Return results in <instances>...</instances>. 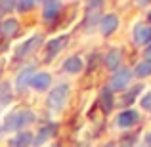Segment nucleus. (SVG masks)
Masks as SVG:
<instances>
[{"mask_svg":"<svg viewBox=\"0 0 151 147\" xmlns=\"http://www.w3.org/2000/svg\"><path fill=\"white\" fill-rule=\"evenodd\" d=\"M100 107H101L103 113H111L115 107V96L107 86L101 88V92H100Z\"/></svg>","mask_w":151,"mask_h":147,"instance_id":"obj_18","label":"nucleus"},{"mask_svg":"<svg viewBox=\"0 0 151 147\" xmlns=\"http://www.w3.org/2000/svg\"><path fill=\"white\" fill-rule=\"evenodd\" d=\"M138 122H140V113H138L136 109H130V107L122 109L121 113L117 115V118H115V126H117V128H121V130L134 128Z\"/></svg>","mask_w":151,"mask_h":147,"instance_id":"obj_10","label":"nucleus"},{"mask_svg":"<svg viewBox=\"0 0 151 147\" xmlns=\"http://www.w3.org/2000/svg\"><path fill=\"white\" fill-rule=\"evenodd\" d=\"M17 10V0H0V15L14 14Z\"/></svg>","mask_w":151,"mask_h":147,"instance_id":"obj_22","label":"nucleus"},{"mask_svg":"<svg viewBox=\"0 0 151 147\" xmlns=\"http://www.w3.org/2000/svg\"><path fill=\"white\" fill-rule=\"evenodd\" d=\"M0 78H2V67H0Z\"/></svg>","mask_w":151,"mask_h":147,"instance_id":"obj_32","label":"nucleus"},{"mask_svg":"<svg viewBox=\"0 0 151 147\" xmlns=\"http://www.w3.org/2000/svg\"><path fill=\"white\" fill-rule=\"evenodd\" d=\"M55 136H58V124L55 122H46V124L38 126V130L35 132L33 147H42V145L50 143Z\"/></svg>","mask_w":151,"mask_h":147,"instance_id":"obj_8","label":"nucleus"},{"mask_svg":"<svg viewBox=\"0 0 151 147\" xmlns=\"http://www.w3.org/2000/svg\"><path fill=\"white\" fill-rule=\"evenodd\" d=\"M122 61H124V54H122L121 48H109L107 50V54L103 55V65H105V69L109 71H119L122 67Z\"/></svg>","mask_w":151,"mask_h":147,"instance_id":"obj_14","label":"nucleus"},{"mask_svg":"<svg viewBox=\"0 0 151 147\" xmlns=\"http://www.w3.org/2000/svg\"><path fill=\"white\" fill-rule=\"evenodd\" d=\"M33 138H35L33 130H21V132L12 134L8 138L6 145L8 147H33Z\"/></svg>","mask_w":151,"mask_h":147,"instance_id":"obj_15","label":"nucleus"},{"mask_svg":"<svg viewBox=\"0 0 151 147\" xmlns=\"http://www.w3.org/2000/svg\"><path fill=\"white\" fill-rule=\"evenodd\" d=\"M149 2H151V0H138V6H142V8H144V6H147Z\"/></svg>","mask_w":151,"mask_h":147,"instance_id":"obj_28","label":"nucleus"},{"mask_svg":"<svg viewBox=\"0 0 151 147\" xmlns=\"http://www.w3.org/2000/svg\"><path fill=\"white\" fill-rule=\"evenodd\" d=\"M37 120H38V117L33 109H29V107H15V109L8 111L4 115V118L0 120V126H2V132L15 134V132H21V130H29V126H33Z\"/></svg>","mask_w":151,"mask_h":147,"instance_id":"obj_1","label":"nucleus"},{"mask_svg":"<svg viewBox=\"0 0 151 147\" xmlns=\"http://www.w3.org/2000/svg\"><path fill=\"white\" fill-rule=\"evenodd\" d=\"M101 147H117L115 143H105V145H101Z\"/></svg>","mask_w":151,"mask_h":147,"instance_id":"obj_30","label":"nucleus"},{"mask_svg":"<svg viewBox=\"0 0 151 147\" xmlns=\"http://www.w3.org/2000/svg\"><path fill=\"white\" fill-rule=\"evenodd\" d=\"M144 59H149V61H151V44H147L144 48Z\"/></svg>","mask_w":151,"mask_h":147,"instance_id":"obj_27","label":"nucleus"},{"mask_svg":"<svg viewBox=\"0 0 151 147\" xmlns=\"http://www.w3.org/2000/svg\"><path fill=\"white\" fill-rule=\"evenodd\" d=\"M52 86H54V75L50 71H37L33 75V78H31L29 90H33L37 94H44V92H48Z\"/></svg>","mask_w":151,"mask_h":147,"instance_id":"obj_7","label":"nucleus"},{"mask_svg":"<svg viewBox=\"0 0 151 147\" xmlns=\"http://www.w3.org/2000/svg\"><path fill=\"white\" fill-rule=\"evenodd\" d=\"M69 98H71V84L69 82H58L48 90L46 109L50 113H61L69 103Z\"/></svg>","mask_w":151,"mask_h":147,"instance_id":"obj_2","label":"nucleus"},{"mask_svg":"<svg viewBox=\"0 0 151 147\" xmlns=\"http://www.w3.org/2000/svg\"><path fill=\"white\" fill-rule=\"evenodd\" d=\"M136 140H138V136H136V134L124 136V138H122V140L117 143V147H134V145H136Z\"/></svg>","mask_w":151,"mask_h":147,"instance_id":"obj_25","label":"nucleus"},{"mask_svg":"<svg viewBox=\"0 0 151 147\" xmlns=\"http://www.w3.org/2000/svg\"><path fill=\"white\" fill-rule=\"evenodd\" d=\"M37 0H17V11L19 14H27V11L35 10Z\"/></svg>","mask_w":151,"mask_h":147,"instance_id":"obj_23","label":"nucleus"},{"mask_svg":"<svg viewBox=\"0 0 151 147\" xmlns=\"http://www.w3.org/2000/svg\"><path fill=\"white\" fill-rule=\"evenodd\" d=\"M37 67L33 65V63H29V65H25V67H21V69L15 73V77H14V90H15V94H25L27 90H29V86H31V78H33V75L37 73Z\"/></svg>","mask_w":151,"mask_h":147,"instance_id":"obj_6","label":"nucleus"},{"mask_svg":"<svg viewBox=\"0 0 151 147\" xmlns=\"http://www.w3.org/2000/svg\"><path fill=\"white\" fill-rule=\"evenodd\" d=\"M142 90H144V86H142V84L132 86V88H130L128 92H124V96H122V103H124L126 107H128V105H132V103L138 99V96H140V92H142Z\"/></svg>","mask_w":151,"mask_h":147,"instance_id":"obj_21","label":"nucleus"},{"mask_svg":"<svg viewBox=\"0 0 151 147\" xmlns=\"http://www.w3.org/2000/svg\"><path fill=\"white\" fill-rule=\"evenodd\" d=\"M14 96H15V90H14V84L10 80H2L0 82V105L6 107L14 101Z\"/></svg>","mask_w":151,"mask_h":147,"instance_id":"obj_17","label":"nucleus"},{"mask_svg":"<svg viewBox=\"0 0 151 147\" xmlns=\"http://www.w3.org/2000/svg\"><path fill=\"white\" fill-rule=\"evenodd\" d=\"M147 23H149V25H151V10L147 11Z\"/></svg>","mask_w":151,"mask_h":147,"instance_id":"obj_29","label":"nucleus"},{"mask_svg":"<svg viewBox=\"0 0 151 147\" xmlns=\"http://www.w3.org/2000/svg\"><path fill=\"white\" fill-rule=\"evenodd\" d=\"M119 25H121V19H119L117 14H113V11H109V14L101 15L100 23H98V29H100V34L101 37H111V34L117 33Z\"/></svg>","mask_w":151,"mask_h":147,"instance_id":"obj_11","label":"nucleus"},{"mask_svg":"<svg viewBox=\"0 0 151 147\" xmlns=\"http://www.w3.org/2000/svg\"><path fill=\"white\" fill-rule=\"evenodd\" d=\"M132 69H128V67H121L119 71H115L113 75H111L109 82H107V88L111 90V92H124L126 88L130 86V82H132Z\"/></svg>","mask_w":151,"mask_h":147,"instance_id":"obj_4","label":"nucleus"},{"mask_svg":"<svg viewBox=\"0 0 151 147\" xmlns=\"http://www.w3.org/2000/svg\"><path fill=\"white\" fill-rule=\"evenodd\" d=\"M84 67H86V63H84V59H82V55L73 54V55H67V57L63 59V63H61V73L75 77V75H81L82 71H84Z\"/></svg>","mask_w":151,"mask_h":147,"instance_id":"obj_13","label":"nucleus"},{"mask_svg":"<svg viewBox=\"0 0 151 147\" xmlns=\"http://www.w3.org/2000/svg\"><path fill=\"white\" fill-rule=\"evenodd\" d=\"M46 2V0H37V4H44Z\"/></svg>","mask_w":151,"mask_h":147,"instance_id":"obj_31","label":"nucleus"},{"mask_svg":"<svg viewBox=\"0 0 151 147\" xmlns=\"http://www.w3.org/2000/svg\"><path fill=\"white\" fill-rule=\"evenodd\" d=\"M84 2H86V6H88L90 10H100L105 0H84Z\"/></svg>","mask_w":151,"mask_h":147,"instance_id":"obj_26","label":"nucleus"},{"mask_svg":"<svg viewBox=\"0 0 151 147\" xmlns=\"http://www.w3.org/2000/svg\"><path fill=\"white\" fill-rule=\"evenodd\" d=\"M134 77L136 78H147L151 77V61L149 59H142L140 63H136V67H134Z\"/></svg>","mask_w":151,"mask_h":147,"instance_id":"obj_20","label":"nucleus"},{"mask_svg":"<svg viewBox=\"0 0 151 147\" xmlns=\"http://www.w3.org/2000/svg\"><path fill=\"white\" fill-rule=\"evenodd\" d=\"M42 46H44V37H42L40 33H35V34H31L27 40H23L21 44H17V48L14 50V57L15 59H27L37 50H40Z\"/></svg>","mask_w":151,"mask_h":147,"instance_id":"obj_3","label":"nucleus"},{"mask_svg":"<svg viewBox=\"0 0 151 147\" xmlns=\"http://www.w3.org/2000/svg\"><path fill=\"white\" fill-rule=\"evenodd\" d=\"M132 40L138 46L151 44V25H147V23H138L132 31Z\"/></svg>","mask_w":151,"mask_h":147,"instance_id":"obj_16","label":"nucleus"},{"mask_svg":"<svg viewBox=\"0 0 151 147\" xmlns=\"http://www.w3.org/2000/svg\"><path fill=\"white\" fill-rule=\"evenodd\" d=\"M100 19H101V15H100V10H90L88 8V11H86V17H84V29H86V33H90V31L94 29V27L100 23Z\"/></svg>","mask_w":151,"mask_h":147,"instance_id":"obj_19","label":"nucleus"},{"mask_svg":"<svg viewBox=\"0 0 151 147\" xmlns=\"http://www.w3.org/2000/svg\"><path fill=\"white\" fill-rule=\"evenodd\" d=\"M140 107L144 111H147V113H151V90L144 92V96L140 98Z\"/></svg>","mask_w":151,"mask_h":147,"instance_id":"obj_24","label":"nucleus"},{"mask_svg":"<svg viewBox=\"0 0 151 147\" xmlns=\"http://www.w3.org/2000/svg\"><path fill=\"white\" fill-rule=\"evenodd\" d=\"M21 33V21L17 17H4L0 21V37L6 38V40H12V38L19 37Z\"/></svg>","mask_w":151,"mask_h":147,"instance_id":"obj_12","label":"nucleus"},{"mask_svg":"<svg viewBox=\"0 0 151 147\" xmlns=\"http://www.w3.org/2000/svg\"><path fill=\"white\" fill-rule=\"evenodd\" d=\"M69 38L71 37L67 33L58 34V37H54V38H48V40L44 42V46H42V50H44V61H52L54 57H58V55L67 48Z\"/></svg>","mask_w":151,"mask_h":147,"instance_id":"obj_5","label":"nucleus"},{"mask_svg":"<svg viewBox=\"0 0 151 147\" xmlns=\"http://www.w3.org/2000/svg\"><path fill=\"white\" fill-rule=\"evenodd\" d=\"M61 11H63L61 0H46L42 4V21L52 25V23H55L61 17Z\"/></svg>","mask_w":151,"mask_h":147,"instance_id":"obj_9","label":"nucleus"}]
</instances>
